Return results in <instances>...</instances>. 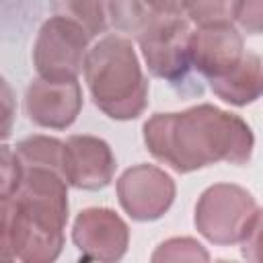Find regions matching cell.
<instances>
[{
	"instance_id": "1",
	"label": "cell",
	"mask_w": 263,
	"mask_h": 263,
	"mask_svg": "<svg viewBox=\"0 0 263 263\" xmlns=\"http://www.w3.org/2000/svg\"><path fill=\"white\" fill-rule=\"evenodd\" d=\"M144 144L156 160L185 175L216 162L247 164L255 136L242 117L201 103L177 113H154L144 123Z\"/></svg>"
},
{
	"instance_id": "2",
	"label": "cell",
	"mask_w": 263,
	"mask_h": 263,
	"mask_svg": "<svg viewBox=\"0 0 263 263\" xmlns=\"http://www.w3.org/2000/svg\"><path fill=\"white\" fill-rule=\"evenodd\" d=\"M68 181L53 168H25L16 191L0 197V251L23 263L55 261L64 249Z\"/></svg>"
},
{
	"instance_id": "3",
	"label": "cell",
	"mask_w": 263,
	"mask_h": 263,
	"mask_svg": "<svg viewBox=\"0 0 263 263\" xmlns=\"http://www.w3.org/2000/svg\"><path fill=\"white\" fill-rule=\"evenodd\" d=\"M84 80L95 107L115 121L136 119L148 105V80L123 35H105L88 49Z\"/></svg>"
},
{
	"instance_id": "4",
	"label": "cell",
	"mask_w": 263,
	"mask_h": 263,
	"mask_svg": "<svg viewBox=\"0 0 263 263\" xmlns=\"http://www.w3.org/2000/svg\"><path fill=\"white\" fill-rule=\"evenodd\" d=\"M257 210L255 197L245 187L216 183L199 195L193 222L197 232L214 245H240Z\"/></svg>"
},
{
	"instance_id": "5",
	"label": "cell",
	"mask_w": 263,
	"mask_h": 263,
	"mask_svg": "<svg viewBox=\"0 0 263 263\" xmlns=\"http://www.w3.org/2000/svg\"><path fill=\"white\" fill-rule=\"evenodd\" d=\"M90 35L74 21L53 14L49 16L33 43V66L37 76L51 80L78 78L84 70Z\"/></svg>"
},
{
	"instance_id": "6",
	"label": "cell",
	"mask_w": 263,
	"mask_h": 263,
	"mask_svg": "<svg viewBox=\"0 0 263 263\" xmlns=\"http://www.w3.org/2000/svg\"><path fill=\"white\" fill-rule=\"evenodd\" d=\"M191 27L187 16H171L148 27L138 45L148 72L166 82H179L187 76L191 66Z\"/></svg>"
},
{
	"instance_id": "7",
	"label": "cell",
	"mask_w": 263,
	"mask_h": 263,
	"mask_svg": "<svg viewBox=\"0 0 263 263\" xmlns=\"http://www.w3.org/2000/svg\"><path fill=\"white\" fill-rule=\"evenodd\" d=\"M115 189L119 205L136 222H154L162 218L177 195L173 177L148 162L123 171Z\"/></svg>"
},
{
	"instance_id": "8",
	"label": "cell",
	"mask_w": 263,
	"mask_h": 263,
	"mask_svg": "<svg viewBox=\"0 0 263 263\" xmlns=\"http://www.w3.org/2000/svg\"><path fill=\"white\" fill-rule=\"evenodd\" d=\"M82 109V88L78 78L51 80L37 76L25 92V113L31 123L47 129L70 127Z\"/></svg>"
},
{
	"instance_id": "9",
	"label": "cell",
	"mask_w": 263,
	"mask_h": 263,
	"mask_svg": "<svg viewBox=\"0 0 263 263\" xmlns=\"http://www.w3.org/2000/svg\"><path fill=\"white\" fill-rule=\"evenodd\" d=\"M72 240L82 259L119 261L127 253L129 228L123 218L109 208H86L74 220Z\"/></svg>"
},
{
	"instance_id": "10",
	"label": "cell",
	"mask_w": 263,
	"mask_h": 263,
	"mask_svg": "<svg viewBox=\"0 0 263 263\" xmlns=\"http://www.w3.org/2000/svg\"><path fill=\"white\" fill-rule=\"evenodd\" d=\"M115 166L113 150L103 138L78 134L64 142V177L74 189L99 191L107 187Z\"/></svg>"
},
{
	"instance_id": "11",
	"label": "cell",
	"mask_w": 263,
	"mask_h": 263,
	"mask_svg": "<svg viewBox=\"0 0 263 263\" xmlns=\"http://www.w3.org/2000/svg\"><path fill=\"white\" fill-rule=\"evenodd\" d=\"M191 66L208 82L228 74L245 58V41L236 27L230 25H212L197 27L191 33Z\"/></svg>"
},
{
	"instance_id": "12",
	"label": "cell",
	"mask_w": 263,
	"mask_h": 263,
	"mask_svg": "<svg viewBox=\"0 0 263 263\" xmlns=\"http://www.w3.org/2000/svg\"><path fill=\"white\" fill-rule=\"evenodd\" d=\"M107 10L109 23L136 39L158 21L185 16L181 0H107Z\"/></svg>"
},
{
	"instance_id": "13",
	"label": "cell",
	"mask_w": 263,
	"mask_h": 263,
	"mask_svg": "<svg viewBox=\"0 0 263 263\" xmlns=\"http://www.w3.org/2000/svg\"><path fill=\"white\" fill-rule=\"evenodd\" d=\"M212 92L228 105L245 107L263 97V62L257 53L247 51L236 68L210 80Z\"/></svg>"
},
{
	"instance_id": "14",
	"label": "cell",
	"mask_w": 263,
	"mask_h": 263,
	"mask_svg": "<svg viewBox=\"0 0 263 263\" xmlns=\"http://www.w3.org/2000/svg\"><path fill=\"white\" fill-rule=\"evenodd\" d=\"M14 152L25 168H53L64 173V142L49 136H29L16 142Z\"/></svg>"
},
{
	"instance_id": "15",
	"label": "cell",
	"mask_w": 263,
	"mask_h": 263,
	"mask_svg": "<svg viewBox=\"0 0 263 263\" xmlns=\"http://www.w3.org/2000/svg\"><path fill=\"white\" fill-rule=\"evenodd\" d=\"M51 10L53 14L78 23L90 39L105 33L109 27L107 0H51Z\"/></svg>"
},
{
	"instance_id": "16",
	"label": "cell",
	"mask_w": 263,
	"mask_h": 263,
	"mask_svg": "<svg viewBox=\"0 0 263 263\" xmlns=\"http://www.w3.org/2000/svg\"><path fill=\"white\" fill-rule=\"evenodd\" d=\"M189 23L197 27L230 25L236 14L238 0H181Z\"/></svg>"
},
{
	"instance_id": "17",
	"label": "cell",
	"mask_w": 263,
	"mask_h": 263,
	"mask_svg": "<svg viewBox=\"0 0 263 263\" xmlns=\"http://www.w3.org/2000/svg\"><path fill=\"white\" fill-rule=\"evenodd\" d=\"M210 253L189 236H177L160 242L152 253V261H208Z\"/></svg>"
},
{
	"instance_id": "18",
	"label": "cell",
	"mask_w": 263,
	"mask_h": 263,
	"mask_svg": "<svg viewBox=\"0 0 263 263\" xmlns=\"http://www.w3.org/2000/svg\"><path fill=\"white\" fill-rule=\"evenodd\" d=\"M0 152V197H6L18 189L23 181V164L12 146L2 144Z\"/></svg>"
},
{
	"instance_id": "19",
	"label": "cell",
	"mask_w": 263,
	"mask_h": 263,
	"mask_svg": "<svg viewBox=\"0 0 263 263\" xmlns=\"http://www.w3.org/2000/svg\"><path fill=\"white\" fill-rule=\"evenodd\" d=\"M240 255L247 261L263 263V208L257 210L247 228V234L240 240Z\"/></svg>"
},
{
	"instance_id": "20",
	"label": "cell",
	"mask_w": 263,
	"mask_h": 263,
	"mask_svg": "<svg viewBox=\"0 0 263 263\" xmlns=\"http://www.w3.org/2000/svg\"><path fill=\"white\" fill-rule=\"evenodd\" d=\"M234 21L247 35H263V0H238Z\"/></svg>"
},
{
	"instance_id": "21",
	"label": "cell",
	"mask_w": 263,
	"mask_h": 263,
	"mask_svg": "<svg viewBox=\"0 0 263 263\" xmlns=\"http://www.w3.org/2000/svg\"><path fill=\"white\" fill-rule=\"evenodd\" d=\"M4 105H6V125H4V132H2V136L6 138L8 136V129H10V90H8V86L4 84Z\"/></svg>"
}]
</instances>
